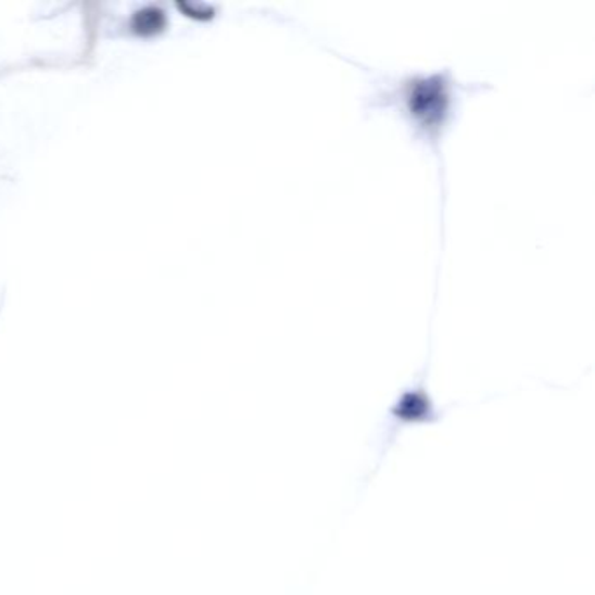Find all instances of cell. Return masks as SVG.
Here are the masks:
<instances>
[{
	"label": "cell",
	"instance_id": "6da1fadb",
	"mask_svg": "<svg viewBox=\"0 0 595 595\" xmlns=\"http://www.w3.org/2000/svg\"><path fill=\"white\" fill-rule=\"evenodd\" d=\"M405 100L419 125L427 129H436L442 126L445 114L450 111V86L440 74L419 77L407 85Z\"/></svg>",
	"mask_w": 595,
	"mask_h": 595
}]
</instances>
